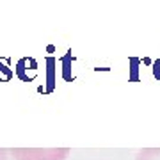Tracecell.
<instances>
[{
	"instance_id": "6da1fadb",
	"label": "cell",
	"mask_w": 160,
	"mask_h": 160,
	"mask_svg": "<svg viewBox=\"0 0 160 160\" xmlns=\"http://www.w3.org/2000/svg\"><path fill=\"white\" fill-rule=\"evenodd\" d=\"M16 160H64L69 148H11Z\"/></svg>"
},
{
	"instance_id": "7a4b0ae2",
	"label": "cell",
	"mask_w": 160,
	"mask_h": 160,
	"mask_svg": "<svg viewBox=\"0 0 160 160\" xmlns=\"http://www.w3.org/2000/svg\"><path fill=\"white\" fill-rule=\"evenodd\" d=\"M135 160H160V148H142Z\"/></svg>"
},
{
	"instance_id": "3957f363",
	"label": "cell",
	"mask_w": 160,
	"mask_h": 160,
	"mask_svg": "<svg viewBox=\"0 0 160 160\" xmlns=\"http://www.w3.org/2000/svg\"><path fill=\"white\" fill-rule=\"evenodd\" d=\"M0 160H16L11 153V148H0Z\"/></svg>"
}]
</instances>
